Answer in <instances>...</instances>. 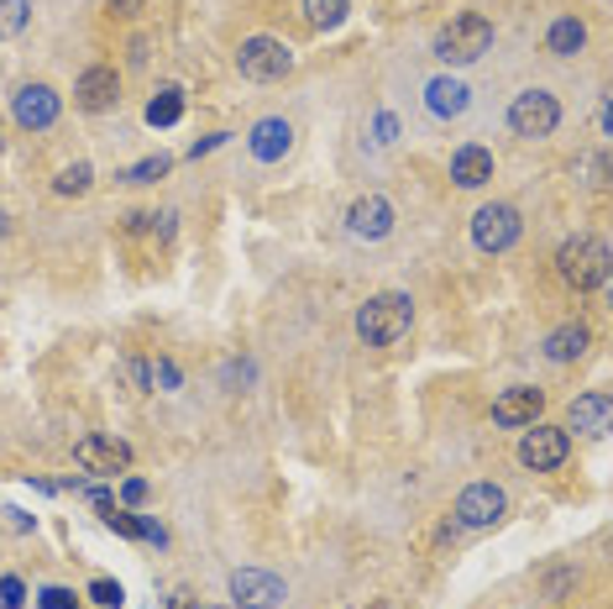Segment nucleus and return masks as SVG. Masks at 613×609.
I'll use <instances>...</instances> for the list:
<instances>
[{
  "mask_svg": "<svg viewBox=\"0 0 613 609\" xmlns=\"http://www.w3.org/2000/svg\"><path fill=\"white\" fill-rule=\"evenodd\" d=\"M555 273L576 289V295H588V289H603L613 273V252L603 237H567L561 252H555Z\"/></svg>",
  "mask_w": 613,
  "mask_h": 609,
  "instance_id": "f257e3e1",
  "label": "nucleus"
},
{
  "mask_svg": "<svg viewBox=\"0 0 613 609\" xmlns=\"http://www.w3.org/2000/svg\"><path fill=\"white\" fill-rule=\"evenodd\" d=\"M409 326H415V300L409 295H373V300L356 310V337L367 347H394L398 337H409Z\"/></svg>",
  "mask_w": 613,
  "mask_h": 609,
  "instance_id": "f03ea898",
  "label": "nucleus"
},
{
  "mask_svg": "<svg viewBox=\"0 0 613 609\" xmlns=\"http://www.w3.org/2000/svg\"><path fill=\"white\" fill-rule=\"evenodd\" d=\"M488 48H493V21L477 17V11H461V17H451L436 32V42H430V53H436L440 63H451V69H467V63H477L482 53H488Z\"/></svg>",
  "mask_w": 613,
  "mask_h": 609,
  "instance_id": "7ed1b4c3",
  "label": "nucleus"
},
{
  "mask_svg": "<svg viewBox=\"0 0 613 609\" xmlns=\"http://www.w3.org/2000/svg\"><path fill=\"white\" fill-rule=\"evenodd\" d=\"M509 126H515V137H524V143H540V137H551L555 126H561V101H555L551 90H524L509 105Z\"/></svg>",
  "mask_w": 613,
  "mask_h": 609,
  "instance_id": "20e7f679",
  "label": "nucleus"
},
{
  "mask_svg": "<svg viewBox=\"0 0 613 609\" xmlns=\"http://www.w3.org/2000/svg\"><path fill=\"white\" fill-rule=\"evenodd\" d=\"M237 69H241V80L273 84L294 69V53H289V42H278V38H247L237 53Z\"/></svg>",
  "mask_w": 613,
  "mask_h": 609,
  "instance_id": "39448f33",
  "label": "nucleus"
},
{
  "mask_svg": "<svg viewBox=\"0 0 613 609\" xmlns=\"http://www.w3.org/2000/svg\"><path fill=\"white\" fill-rule=\"evenodd\" d=\"M567 457H572L567 426H540V421H534V426L519 436V463L530 467V473H555Z\"/></svg>",
  "mask_w": 613,
  "mask_h": 609,
  "instance_id": "423d86ee",
  "label": "nucleus"
},
{
  "mask_svg": "<svg viewBox=\"0 0 613 609\" xmlns=\"http://www.w3.org/2000/svg\"><path fill=\"white\" fill-rule=\"evenodd\" d=\"M519 231H524V221H519L515 205H503V200L482 205L472 216V242L482 247V252H509V247L519 242Z\"/></svg>",
  "mask_w": 613,
  "mask_h": 609,
  "instance_id": "0eeeda50",
  "label": "nucleus"
},
{
  "mask_svg": "<svg viewBox=\"0 0 613 609\" xmlns=\"http://www.w3.org/2000/svg\"><path fill=\"white\" fill-rule=\"evenodd\" d=\"M503 509H509V494L498 484H467L461 488V499H456V526L467 530H488L503 520Z\"/></svg>",
  "mask_w": 613,
  "mask_h": 609,
  "instance_id": "6e6552de",
  "label": "nucleus"
},
{
  "mask_svg": "<svg viewBox=\"0 0 613 609\" xmlns=\"http://www.w3.org/2000/svg\"><path fill=\"white\" fill-rule=\"evenodd\" d=\"M74 463L84 473H95V478H116V473L132 467V447L121 436H80L74 442Z\"/></svg>",
  "mask_w": 613,
  "mask_h": 609,
  "instance_id": "1a4fd4ad",
  "label": "nucleus"
},
{
  "mask_svg": "<svg viewBox=\"0 0 613 609\" xmlns=\"http://www.w3.org/2000/svg\"><path fill=\"white\" fill-rule=\"evenodd\" d=\"M346 231H352L356 242H383V237L394 231V205L383 200V195H362V200H352V210H346Z\"/></svg>",
  "mask_w": 613,
  "mask_h": 609,
  "instance_id": "9d476101",
  "label": "nucleus"
},
{
  "mask_svg": "<svg viewBox=\"0 0 613 609\" xmlns=\"http://www.w3.org/2000/svg\"><path fill=\"white\" fill-rule=\"evenodd\" d=\"M116 101H121V74H116V69H105V63L84 69L80 84H74V105L90 111V116H100V111H111Z\"/></svg>",
  "mask_w": 613,
  "mask_h": 609,
  "instance_id": "9b49d317",
  "label": "nucleus"
},
{
  "mask_svg": "<svg viewBox=\"0 0 613 609\" xmlns=\"http://www.w3.org/2000/svg\"><path fill=\"white\" fill-rule=\"evenodd\" d=\"M540 410H546V394L530 389V384H515V389H503V394L493 400V421H498V426H509V431H519V426H534V421H540Z\"/></svg>",
  "mask_w": 613,
  "mask_h": 609,
  "instance_id": "f8f14e48",
  "label": "nucleus"
},
{
  "mask_svg": "<svg viewBox=\"0 0 613 609\" xmlns=\"http://www.w3.org/2000/svg\"><path fill=\"white\" fill-rule=\"evenodd\" d=\"M231 599H237V609H273L283 599V584L262 568H237L231 572Z\"/></svg>",
  "mask_w": 613,
  "mask_h": 609,
  "instance_id": "ddd939ff",
  "label": "nucleus"
},
{
  "mask_svg": "<svg viewBox=\"0 0 613 609\" xmlns=\"http://www.w3.org/2000/svg\"><path fill=\"white\" fill-rule=\"evenodd\" d=\"M17 122L27 132H48V126L59 122V95L48 90V84H27L17 95Z\"/></svg>",
  "mask_w": 613,
  "mask_h": 609,
  "instance_id": "4468645a",
  "label": "nucleus"
},
{
  "mask_svg": "<svg viewBox=\"0 0 613 609\" xmlns=\"http://www.w3.org/2000/svg\"><path fill=\"white\" fill-rule=\"evenodd\" d=\"M609 410H613V400L603 394V389H593V394H576L572 410H567V426L582 431V436H609Z\"/></svg>",
  "mask_w": 613,
  "mask_h": 609,
  "instance_id": "2eb2a0df",
  "label": "nucleus"
},
{
  "mask_svg": "<svg viewBox=\"0 0 613 609\" xmlns=\"http://www.w3.org/2000/svg\"><path fill=\"white\" fill-rule=\"evenodd\" d=\"M451 179H456V189H482V184L493 179V153L477 147V143L456 147L451 153Z\"/></svg>",
  "mask_w": 613,
  "mask_h": 609,
  "instance_id": "dca6fc26",
  "label": "nucleus"
},
{
  "mask_svg": "<svg viewBox=\"0 0 613 609\" xmlns=\"http://www.w3.org/2000/svg\"><path fill=\"white\" fill-rule=\"evenodd\" d=\"M425 105L436 111L440 122H456V116H461V111L472 105V90H467V84L456 80V74H440V80L425 84Z\"/></svg>",
  "mask_w": 613,
  "mask_h": 609,
  "instance_id": "f3484780",
  "label": "nucleus"
},
{
  "mask_svg": "<svg viewBox=\"0 0 613 609\" xmlns=\"http://www.w3.org/2000/svg\"><path fill=\"white\" fill-rule=\"evenodd\" d=\"M247 147H252V158L258 163H278L289 147H294V126L283 122V116H268V122L252 126V143Z\"/></svg>",
  "mask_w": 613,
  "mask_h": 609,
  "instance_id": "a211bd4d",
  "label": "nucleus"
},
{
  "mask_svg": "<svg viewBox=\"0 0 613 609\" xmlns=\"http://www.w3.org/2000/svg\"><path fill=\"white\" fill-rule=\"evenodd\" d=\"M588 342H593V331L582 321H567L546 337V358H551V363H576V358L588 352Z\"/></svg>",
  "mask_w": 613,
  "mask_h": 609,
  "instance_id": "6ab92c4d",
  "label": "nucleus"
},
{
  "mask_svg": "<svg viewBox=\"0 0 613 609\" xmlns=\"http://www.w3.org/2000/svg\"><path fill=\"white\" fill-rule=\"evenodd\" d=\"M582 42H588V27L576 17H555L551 32H546V48H551L555 59H572V53H582Z\"/></svg>",
  "mask_w": 613,
  "mask_h": 609,
  "instance_id": "aec40b11",
  "label": "nucleus"
},
{
  "mask_svg": "<svg viewBox=\"0 0 613 609\" xmlns=\"http://www.w3.org/2000/svg\"><path fill=\"white\" fill-rule=\"evenodd\" d=\"M304 17H310V27L331 32V27L346 21V0H304Z\"/></svg>",
  "mask_w": 613,
  "mask_h": 609,
  "instance_id": "412c9836",
  "label": "nucleus"
},
{
  "mask_svg": "<svg viewBox=\"0 0 613 609\" xmlns=\"http://www.w3.org/2000/svg\"><path fill=\"white\" fill-rule=\"evenodd\" d=\"M32 21V0H0V38H21Z\"/></svg>",
  "mask_w": 613,
  "mask_h": 609,
  "instance_id": "4be33fe9",
  "label": "nucleus"
},
{
  "mask_svg": "<svg viewBox=\"0 0 613 609\" xmlns=\"http://www.w3.org/2000/svg\"><path fill=\"white\" fill-rule=\"evenodd\" d=\"M168 168H174V158H168V153H153V158L132 163V168H126L121 179H126V184H158L163 174H168Z\"/></svg>",
  "mask_w": 613,
  "mask_h": 609,
  "instance_id": "5701e85b",
  "label": "nucleus"
},
{
  "mask_svg": "<svg viewBox=\"0 0 613 609\" xmlns=\"http://www.w3.org/2000/svg\"><path fill=\"white\" fill-rule=\"evenodd\" d=\"M178 116H184V95H178V90H163L158 101L147 105V122L153 126H174Z\"/></svg>",
  "mask_w": 613,
  "mask_h": 609,
  "instance_id": "b1692460",
  "label": "nucleus"
},
{
  "mask_svg": "<svg viewBox=\"0 0 613 609\" xmlns=\"http://www.w3.org/2000/svg\"><path fill=\"white\" fill-rule=\"evenodd\" d=\"M90 179H95V168H90V163H74V168H63L59 179H53V189H59V195H84Z\"/></svg>",
  "mask_w": 613,
  "mask_h": 609,
  "instance_id": "393cba45",
  "label": "nucleus"
},
{
  "mask_svg": "<svg viewBox=\"0 0 613 609\" xmlns=\"http://www.w3.org/2000/svg\"><path fill=\"white\" fill-rule=\"evenodd\" d=\"M100 515H105V526L116 530V536H132V541H142V520H137V515H126V509H116V505H105Z\"/></svg>",
  "mask_w": 613,
  "mask_h": 609,
  "instance_id": "a878e982",
  "label": "nucleus"
},
{
  "mask_svg": "<svg viewBox=\"0 0 613 609\" xmlns=\"http://www.w3.org/2000/svg\"><path fill=\"white\" fill-rule=\"evenodd\" d=\"M90 599H95L100 609H121V599H126V593H121L116 578H95V584H90Z\"/></svg>",
  "mask_w": 613,
  "mask_h": 609,
  "instance_id": "bb28decb",
  "label": "nucleus"
},
{
  "mask_svg": "<svg viewBox=\"0 0 613 609\" xmlns=\"http://www.w3.org/2000/svg\"><path fill=\"white\" fill-rule=\"evenodd\" d=\"M74 605H80V593H74V589H59V584L38 593V609H74Z\"/></svg>",
  "mask_w": 613,
  "mask_h": 609,
  "instance_id": "cd10ccee",
  "label": "nucleus"
},
{
  "mask_svg": "<svg viewBox=\"0 0 613 609\" xmlns=\"http://www.w3.org/2000/svg\"><path fill=\"white\" fill-rule=\"evenodd\" d=\"M27 605V584L21 578H0V609H21Z\"/></svg>",
  "mask_w": 613,
  "mask_h": 609,
  "instance_id": "c85d7f7f",
  "label": "nucleus"
},
{
  "mask_svg": "<svg viewBox=\"0 0 613 609\" xmlns=\"http://www.w3.org/2000/svg\"><path fill=\"white\" fill-rule=\"evenodd\" d=\"M121 499H126V505H142V499H147V484H142V478H126V484H121Z\"/></svg>",
  "mask_w": 613,
  "mask_h": 609,
  "instance_id": "c756f323",
  "label": "nucleus"
},
{
  "mask_svg": "<svg viewBox=\"0 0 613 609\" xmlns=\"http://www.w3.org/2000/svg\"><path fill=\"white\" fill-rule=\"evenodd\" d=\"M142 0H111V17H137Z\"/></svg>",
  "mask_w": 613,
  "mask_h": 609,
  "instance_id": "7c9ffc66",
  "label": "nucleus"
},
{
  "mask_svg": "<svg viewBox=\"0 0 613 609\" xmlns=\"http://www.w3.org/2000/svg\"><path fill=\"white\" fill-rule=\"evenodd\" d=\"M153 379L174 389V384H178V368H174V363H158V368H153Z\"/></svg>",
  "mask_w": 613,
  "mask_h": 609,
  "instance_id": "2f4dec72",
  "label": "nucleus"
},
{
  "mask_svg": "<svg viewBox=\"0 0 613 609\" xmlns=\"http://www.w3.org/2000/svg\"><path fill=\"white\" fill-rule=\"evenodd\" d=\"M168 609H199V599H189V593H174V599H168Z\"/></svg>",
  "mask_w": 613,
  "mask_h": 609,
  "instance_id": "473e14b6",
  "label": "nucleus"
},
{
  "mask_svg": "<svg viewBox=\"0 0 613 609\" xmlns=\"http://www.w3.org/2000/svg\"><path fill=\"white\" fill-rule=\"evenodd\" d=\"M0 231H6V216H0Z\"/></svg>",
  "mask_w": 613,
  "mask_h": 609,
  "instance_id": "72a5a7b5",
  "label": "nucleus"
}]
</instances>
